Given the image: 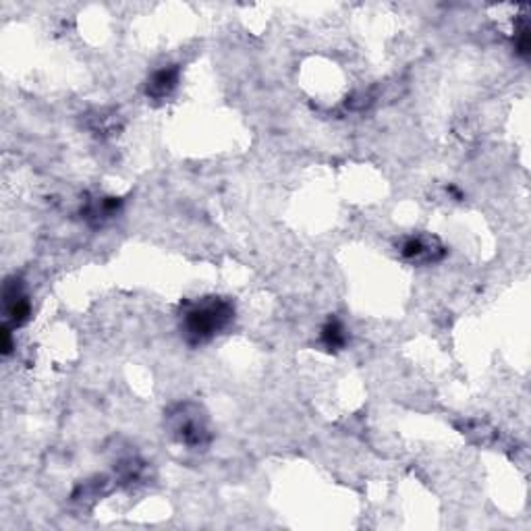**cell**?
I'll list each match as a JSON object with an SVG mask.
<instances>
[{
	"label": "cell",
	"mask_w": 531,
	"mask_h": 531,
	"mask_svg": "<svg viewBox=\"0 0 531 531\" xmlns=\"http://www.w3.org/2000/svg\"><path fill=\"white\" fill-rule=\"evenodd\" d=\"M322 337H324L326 344L332 346V349H339V346H342L344 341H346L344 330H342V326L339 322H328V324L324 326V330H322Z\"/></svg>",
	"instance_id": "3"
},
{
	"label": "cell",
	"mask_w": 531,
	"mask_h": 531,
	"mask_svg": "<svg viewBox=\"0 0 531 531\" xmlns=\"http://www.w3.org/2000/svg\"><path fill=\"white\" fill-rule=\"evenodd\" d=\"M175 83H177V69H162L154 73L152 81L148 85V94L154 98H162L175 87Z\"/></svg>",
	"instance_id": "2"
},
{
	"label": "cell",
	"mask_w": 531,
	"mask_h": 531,
	"mask_svg": "<svg viewBox=\"0 0 531 531\" xmlns=\"http://www.w3.org/2000/svg\"><path fill=\"white\" fill-rule=\"evenodd\" d=\"M230 316H232V307L227 301H220V299L204 301L201 305H195L187 311L185 328L195 341H208L220 328L227 326Z\"/></svg>",
	"instance_id": "1"
}]
</instances>
